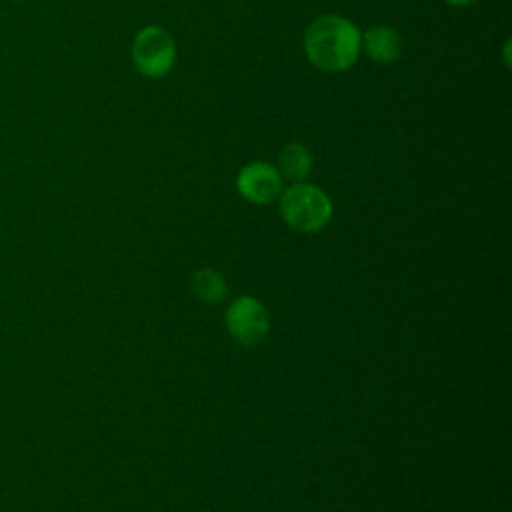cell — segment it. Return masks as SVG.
Instances as JSON below:
<instances>
[{"mask_svg": "<svg viewBox=\"0 0 512 512\" xmlns=\"http://www.w3.org/2000/svg\"><path fill=\"white\" fill-rule=\"evenodd\" d=\"M362 52V30L340 14L318 16L304 32V54L324 72L352 68Z\"/></svg>", "mask_w": 512, "mask_h": 512, "instance_id": "1", "label": "cell"}, {"mask_svg": "<svg viewBox=\"0 0 512 512\" xmlns=\"http://www.w3.org/2000/svg\"><path fill=\"white\" fill-rule=\"evenodd\" d=\"M278 208L284 224L302 234H314L326 228L334 210L330 196L306 180L284 188L278 196Z\"/></svg>", "mask_w": 512, "mask_h": 512, "instance_id": "2", "label": "cell"}, {"mask_svg": "<svg viewBox=\"0 0 512 512\" xmlns=\"http://www.w3.org/2000/svg\"><path fill=\"white\" fill-rule=\"evenodd\" d=\"M132 60L146 78H162L176 64V40L158 24L144 26L132 40Z\"/></svg>", "mask_w": 512, "mask_h": 512, "instance_id": "3", "label": "cell"}, {"mask_svg": "<svg viewBox=\"0 0 512 512\" xmlns=\"http://www.w3.org/2000/svg\"><path fill=\"white\" fill-rule=\"evenodd\" d=\"M224 322L228 334L240 346H256L270 332V314L266 306L254 296H238L234 298L224 314Z\"/></svg>", "mask_w": 512, "mask_h": 512, "instance_id": "4", "label": "cell"}, {"mask_svg": "<svg viewBox=\"0 0 512 512\" xmlns=\"http://www.w3.org/2000/svg\"><path fill=\"white\" fill-rule=\"evenodd\" d=\"M236 190L238 194L256 206H266L278 200L284 190V178L278 168L270 162H248L236 174Z\"/></svg>", "mask_w": 512, "mask_h": 512, "instance_id": "5", "label": "cell"}, {"mask_svg": "<svg viewBox=\"0 0 512 512\" xmlns=\"http://www.w3.org/2000/svg\"><path fill=\"white\" fill-rule=\"evenodd\" d=\"M362 50L378 64H392L402 56L404 40L396 28L376 24L362 32Z\"/></svg>", "mask_w": 512, "mask_h": 512, "instance_id": "6", "label": "cell"}, {"mask_svg": "<svg viewBox=\"0 0 512 512\" xmlns=\"http://www.w3.org/2000/svg\"><path fill=\"white\" fill-rule=\"evenodd\" d=\"M276 168L284 180L304 182L312 172V154L304 144L290 142L280 150Z\"/></svg>", "mask_w": 512, "mask_h": 512, "instance_id": "7", "label": "cell"}, {"mask_svg": "<svg viewBox=\"0 0 512 512\" xmlns=\"http://www.w3.org/2000/svg\"><path fill=\"white\" fill-rule=\"evenodd\" d=\"M194 296L206 304H218L226 298L228 286L224 276L214 268H200L190 282Z\"/></svg>", "mask_w": 512, "mask_h": 512, "instance_id": "8", "label": "cell"}, {"mask_svg": "<svg viewBox=\"0 0 512 512\" xmlns=\"http://www.w3.org/2000/svg\"><path fill=\"white\" fill-rule=\"evenodd\" d=\"M446 4H450V6H456V8H464V6H470V4H474L476 0H444Z\"/></svg>", "mask_w": 512, "mask_h": 512, "instance_id": "9", "label": "cell"}]
</instances>
